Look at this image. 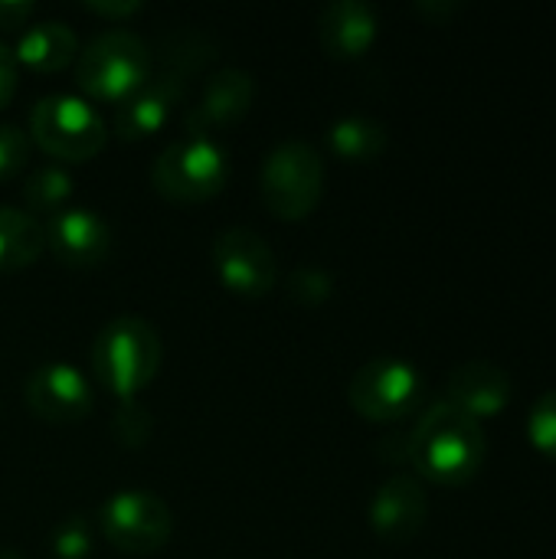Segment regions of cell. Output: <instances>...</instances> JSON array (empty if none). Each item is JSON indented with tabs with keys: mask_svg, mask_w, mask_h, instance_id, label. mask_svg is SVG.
<instances>
[{
	"mask_svg": "<svg viewBox=\"0 0 556 559\" xmlns=\"http://www.w3.org/2000/svg\"><path fill=\"white\" fill-rule=\"evenodd\" d=\"M488 455L482 419L449 400L433 403L410 429V465L439 485H462L475 478Z\"/></svg>",
	"mask_w": 556,
	"mask_h": 559,
	"instance_id": "cell-1",
	"label": "cell"
},
{
	"mask_svg": "<svg viewBox=\"0 0 556 559\" xmlns=\"http://www.w3.org/2000/svg\"><path fill=\"white\" fill-rule=\"evenodd\" d=\"M161 334L138 314L111 318L92 341V367L118 400L141 393L161 370Z\"/></svg>",
	"mask_w": 556,
	"mask_h": 559,
	"instance_id": "cell-2",
	"label": "cell"
},
{
	"mask_svg": "<svg viewBox=\"0 0 556 559\" xmlns=\"http://www.w3.org/2000/svg\"><path fill=\"white\" fill-rule=\"evenodd\" d=\"M151 43L141 33L128 26H108L79 49L75 82L85 95L118 105L151 75Z\"/></svg>",
	"mask_w": 556,
	"mask_h": 559,
	"instance_id": "cell-3",
	"label": "cell"
},
{
	"mask_svg": "<svg viewBox=\"0 0 556 559\" xmlns=\"http://www.w3.org/2000/svg\"><path fill=\"white\" fill-rule=\"evenodd\" d=\"M229 180V154L216 134H180L151 164L157 193L177 203H200L223 190Z\"/></svg>",
	"mask_w": 556,
	"mask_h": 559,
	"instance_id": "cell-4",
	"label": "cell"
},
{
	"mask_svg": "<svg viewBox=\"0 0 556 559\" xmlns=\"http://www.w3.org/2000/svg\"><path fill=\"white\" fill-rule=\"evenodd\" d=\"M265 206L282 219H305L324 193V157L305 138L279 141L259 167Z\"/></svg>",
	"mask_w": 556,
	"mask_h": 559,
	"instance_id": "cell-5",
	"label": "cell"
},
{
	"mask_svg": "<svg viewBox=\"0 0 556 559\" xmlns=\"http://www.w3.org/2000/svg\"><path fill=\"white\" fill-rule=\"evenodd\" d=\"M29 138L59 160H88L108 141L102 111L72 92H49L29 111Z\"/></svg>",
	"mask_w": 556,
	"mask_h": 559,
	"instance_id": "cell-6",
	"label": "cell"
},
{
	"mask_svg": "<svg viewBox=\"0 0 556 559\" xmlns=\"http://www.w3.org/2000/svg\"><path fill=\"white\" fill-rule=\"evenodd\" d=\"M426 380L403 357H374L347 383L351 406L370 423H400L423 400Z\"/></svg>",
	"mask_w": 556,
	"mask_h": 559,
	"instance_id": "cell-7",
	"label": "cell"
},
{
	"mask_svg": "<svg viewBox=\"0 0 556 559\" xmlns=\"http://www.w3.org/2000/svg\"><path fill=\"white\" fill-rule=\"evenodd\" d=\"M102 534L121 554H157L174 534V514L167 501L144 488H121L108 495L98 511Z\"/></svg>",
	"mask_w": 556,
	"mask_h": 559,
	"instance_id": "cell-8",
	"label": "cell"
},
{
	"mask_svg": "<svg viewBox=\"0 0 556 559\" xmlns=\"http://www.w3.org/2000/svg\"><path fill=\"white\" fill-rule=\"evenodd\" d=\"M213 269L220 282L246 298H262L275 288L279 262L272 246L252 226H226L213 239Z\"/></svg>",
	"mask_w": 556,
	"mask_h": 559,
	"instance_id": "cell-9",
	"label": "cell"
},
{
	"mask_svg": "<svg viewBox=\"0 0 556 559\" xmlns=\"http://www.w3.org/2000/svg\"><path fill=\"white\" fill-rule=\"evenodd\" d=\"M26 406L46 423H79L92 413V386L69 360H46L33 367L23 383Z\"/></svg>",
	"mask_w": 556,
	"mask_h": 559,
	"instance_id": "cell-10",
	"label": "cell"
},
{
	"mask_svg": "<svg viewBox=\"0 0 556 559\" xmlns=\"http://www.w3.org/2000/svg\"><path fill=\"white\" fill-rule=\"evenodd\" d=\"M256 98V79L249 69L223 66L206 75L197 102L184 111L187 134H213L236 124Z\"/></svg>",
	"mask_w": 556,
	"mask_h": 559,
	"instance_id": "cell-11",
	"label": "cell"
},
{
	"mask_svg": "<svg viewBox=\"0 0 556 559\" xmlns=\"http://www.w3.org/2000/svg\"><path fill=\"white\" fill-rule=\"evenodd\" d=\"M43 229H46V246L52 249V255L72 269L98 265L111 249V226L92 206L69 203L59 213H52Z\"/></svg>",
	"mask_w": 556,
	"mask_h": 559,
	"instance_id": "cell-12",
	"label": "cell"
},
{
	"mask_svg": "<svg viewBox=\"0 0 556 559\" xmlns=\"http://www.w3.org/2000/svg\"><path fill=\"white\" fill-rule=\"evenodd\" d=\"M187 88H190V82L177 79L167 69L151 66V75L128 98H121L115 105L111 128L121 138H147V134H154L170 118V111L180 105Z\"/></svg>",
	"mask_w": 556,
	"mask_h": 559,
	"instance_id": "cell-13",
	"label": "cell"
},
{
	"mask_svg": "<svg viewBox=\"0 0 556 559\" xmlns=\"http://www.w3.org/2000/svg\"><path fill=\"white\" fill-rule=\"evenodd\" d=\"M367 518H370V527L377 537L390 540V544H403V540H413L426 518H429V498H426V488L419 485V478L413 475H390L370 498V508H367Z\"/></svg>",
	"mask_w": 556,
	"mask_h": 559,
	"instance_id": "cell-14",
	"label": "cell"
},
{
	"mask_svg": "<svg viewBox=\"0 0 556 559\" xmlns=\"http://www.w3.org/2000/svg\"><path fill=\"white\" fill-rule=\"evenodd\" d=\"M511 373L495 360H465L452 367L446 380V400L472 413L475 419L501 413L511 400Z\"/></svg>",
	"mask_w": 556,
	"mask_h": 559,
	"instance_id": "cell-15",
	"label": "cell"
},
{
	"mask_svg": "<svg viewBox=\"0 0 556 559\" xmlns=\"http://www.w3.org/2000/svg\"><path fill=\"white\" fill-rule=\"evenodd\" d=\"M377 10L367 0H331L318 13V43L328 56L354 59L377 39Z\"/></svg>",
	"mask_w": 556,
	"mask_h": 559,
	"instance_id": "cell-16",
	"label": "cell"
},
{
	"mask_svg": "<svg viewBox=\"0 0 556 559\" xmlns=\"http://www.w3.org/2000/svg\"><path fill=\"white\" fill-rule=\"evenodd\" d=\"M16 66L33 72H59L79 56V36L66 20H39L16 39Z\"/></svg>",
	"mask_w": 556,
	"mask_h": 559,
	"instance_id": "cell-17",
	"label": "cell"
},
{
	"mask_svg": "<svg viewBox=\"0 0 556 559\" xmlns=\"http://www.w3.org/2000/svg\"><path fill=\"white\" fill-rule=\"evenodd\" d=\"M213 56H216V39L200 26H167L151 46L154 66L174 72L184 82L200 75Z\"/></svg>",
	"mask_w": 556,
	"mask_h": 559,
	"instance_id": "cell-18",
	"label": "cell"
},
{
	"mask_svg": "<svg viewBox=\"0 0 556 559\" xmlns=\"http://www.w3.org/2000/svg\"><path fill=\"white\" fill-rule=\"evenodd\" d=\"M46 249L43 223L10 203H0V272H16L33 265Z\"/></svg>",
	"mask_w": 556,
	"mask_h": 559,
	"instance_id": "cell-19",
	"label": "cell"
},
{
	"mask_svg": "<svg viewBox=\"0 0 556 559\" xmlns=\"http://www.w3.org/2000/svg\"><path fill=\"white\" fill-rule=\"evenodd\" d=\"M328 144L344 160H357V164L377 160L387 151V128H383V121H377L370 115L351 111V115H341L331 121Z\"/></svg>",
	"mask_w": 556,
	"mask_h": 559,
	"instance_id": "cell-20",
	"label": "cell"
},
{
	"mask_svg": "<svg viewBox=\"0 0 556 559\" xmlns=\"http://www.w3.org/2000/svg\"><path fill=\"white\" fill-rule=\"evenodd\" d=\"M69 197H72V174L62 164H39L23 180L26 213H49L52 216L62 206H69Z\"/></svg>",
	"mask_w": 556,
	"mask_h": 559,
	"instance_id": "cell-21",
	"label": "cell"
},
{
	"mask_svg": "<svg viewBox=\"0 0 556 559\" xmlns=\"http://www.w3.org/2000/svg\"><path fill=\"white\" fill-rule=\"evenodd\" d=\"M154 432V419H151V409L131 396V400H118L115 406V416H111V436L118 439V445L125 449H141Z\"/></svg>",
	"mask_w": 556,
	"mask_h": 559,
	"instance_id": "cell-22",
	"label": "cell"
},
{
	"mask_svg": "<svg viewBox=\"0 0 556 559\" xmlns=\"http://www.w3.org/2000/svg\"><path fill=\"white\" fill-rule=\"evenodd\" d=\"M288 298L305 305V308H315V305H324L334 292V275L324 269V265H298L292 269L288 282Z\"/></svg>",
	"mask_w": 556,
	"mask_h": 559,
	"instance_id": "cell-23",
	"label": "cell"
},
{
	"mask_svg": "<svg viewBox=\"0 0 556 559\" xmlns=\"http://www.w3.org/2000/svg\"><path fill=\"white\" fill-rule=\"evenodd\" d=\"M49 547L56 559H85L92 550V524L82 514L66 518L62 524H56Z\"/></svg>",
	"mask_w": 556,
	"mask_h": 559,
	"instance_id": "cell-24",
	"label": "cell"
},
{
	"mask_svg": "<svg viewBox=\"0 0 556 559\" xmlns=\"http://www.w3.org/2000/svg\"><path fill=\"white\" fill-rule=\"evenodd\" d=\"M29 144H33L29 131H23L13 121H0V180H10L26 167Z\"/></svg>",
	"mask_w": 556,
	"mask_h": 559,
	"instance_id": "cell-25",
	"label": "cell"
},
{
	"mask_svg": "<svg viewBox=\"0 0 556 559\" xmlns=\"http://www.w3.org/2000/svg\"><path fill=\"white\" fill-rule=\"evenodd\" d=\"M531 439L541 452L556 459V390H547L534 406H531V419H528Z\"/></svg>",
	"mask_w": 556,
	"mask_h": 559,
	"instance_id": "cell-26",
	"label": "cell"
},
{
	"mask_svg": "<svg viewBox=\"0 0 556 559\" xmlns=\"http://www.w3.org/2000/svg\"><path fill=\"white\" fill-rule=\"evenodd\" d=\"M16 82H20V66H16V56L13 49L0 39V108L13 98L16 92Z\"/></svg>",
	"mask_w": 556,
	"mask_h": 559,
	"instance_id": "cell-27",
	"label": "cell"
},
{
	"mask_svg": "<svg viewBox=\"0 0 556 559\" xmlns=\"http://www.w3.org/2000/svg\"><path fill=\"white\" fill-rule=\"evenodd\" d=\"M377 455L387 462H410V432H393V436L380 439Z\"/></svg>",
	"mask_w": 556,
	"mask_h": 559,
	"instance_id": "cell-28",
	"label": "cell"
},
{
	"mask_svg": "<svg viewBox=\"0 0 556 559\" xmlns=\"http://www.w3.org/2000/svg\"><path fill=\"white\" fill-rule=\"evenodd\" d=\"M33 16V0H0V26L13 29Z\"/></svg>",
	"mask_w": 556,
	"mask_h": 559,
	"instance_id": "cell-29",
	"label": "cell"
},
{
	"mask_svg": "<svg viewBox=\"0 0 556 559\" xmlns=\"http://www.w3.org/2000/svg\"><path fill=\"white\" fill-rule=\"evenodd\" d=\"M85 10H92V13H102V16H115V20H121V16H131V13H138V10H141V3H138V0H85Z\"/></svg>",
	"mask_w": 556,
	"mask_h": 559,
	"instance_id": "cell-30",
	"label": "cell"
},
{
	"mask_svg": "<svg viewBox=\"0 0 556 559\" xmlns=\"http://www.w3.org/2000/svg\"><path fill=\"white\" fill-rule=\"evenodd\" d=\"M416 10L426 13V16H446V13H456L459 3H456V0H436V3H433V0H419Z\"/></svg>",
	"mask_w": 556,
	"mask_h": 559,
	"instance_id": "cell-31",
	"label": "cell"
},
{
	"mask_svg": "<svg viewBox=\"0 0 556 559\" xmlns=\"http://www.w3.org/2000/svg\"><path fill=\"white\" fill-rule=\"evenodd\" d=\"M0 559H20L13 550H0Z\"/></svg>",
	"mask_w": 556,
	"mask_h": 559,
	"instance_id": "cell-32",
	"label": "cell"
}]
</instances>
